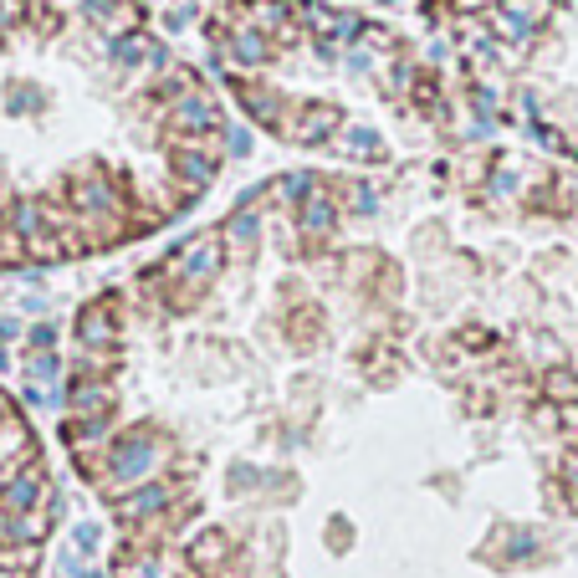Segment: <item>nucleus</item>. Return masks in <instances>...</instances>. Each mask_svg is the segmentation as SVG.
<instances>
[{"label": "nucleus", "instance_id": "2eb2a0df", "mask_svg": "<svg viewBox=\"0 0 578 578\" xmlns=\"http://www.w3.org/2000/svg\"><path fill=\"white\" fill-rule=\"evenodd\" d=\"M31 389H41V384H52L57 379V359H52V353H36V359H31Z\"/></svg>", "mask_w": 578, "mask_h": 578}, {"label": "nucleus", "instance_id": "4468645a", "mask_svg": "<svg viewBox=\"0 0 578 578\" xmlns=\"http://www.w3.org/2000/svg\"><path fill=\"white\" fill-rule=\"evenodd\" d=\"M226 241H231L236 251H241L246 241H256V220H251V215H236V220H231V231L220 236V246H226Z\"/></svg>", "mask_w": 578, "mask_h": 578}, {"label": "nucleus", "instance_id": "1a4fd4ad", "mask_svg": "<svg viewBox=\"0 0 578 578\" xmlns=\"http://www.w3.org/2000/svg\"><path fill=\"white\" fill-rule=\"evenodd\" d=\"M231 563V538L226 532H200L190 543V573H215Z\"/></svg>", "mask_w": 578, "mask_h": 578}, {"label": "nucleus", "instance_id": "a211bd4d", "mask_svg": "<svg viewBox=\"0 0 578 578\" xmlns=\"http://www.w3.org/2000/svg\"><path fill=\"white\" fill-rule=\"evenodd\" d=\"M461 6H466V11H481V6H492V11H497V0H461Z\"/></svg>", "mask_w": 578, "mask_h": 578}, {"label": "nucleus", "instance_id": "0eeeda50", "mask_svg": "<svg viewBox=\"0 0 578 578\" xmlns=\"http://www.w3.org/2000/svg\"><path fill=\"white\" fill-rule=\"evenodd\" d=\"M108 410H113V384H103L98 374L93 379H77L72 384V415L77 420H108Z\"/></svg>", "mask_w": 578, "mask_h": 578}, {"label": "nucleus", "instance_id": "423d86ee", "mask_svg": "<svg viewBox=\"0 0 578 578\" xmlns=\"http://www.w3.org/2000/svg\"><path fill=\"white\" fill-rule=\"evenodd\" d=\"M77 338H82V353H113V343H118L113 307H108V302L82 307V318H77Z\"/></svg>", "mask_w": 578, "mask_h": 578}, {"label": "nucleus", "instance_id": "6e6552de", "mask_svg": "<svg viewBox=\"0 0 578 578\" xmlns=\"http://www.w3.org/2000/svg\"><path fill=\"white\" fill-rule=\"evenodd\" d=\"M169 128H180V133H205L215 128V103L205 93H185L180 103L169 108Z\"/></svg>", "mask_w": 578, "mask_h": 578}, {"label": "nucleus", "instance_id": "9d476101", "mask_svg": "<svg viewBox=\"0 0 578 578\" xmlns=\"http://www.w3.org/2000/svg\"><path fill=\"white\" fill-rule=\"evenodd\" d=\"M297 220H302V231H307V236H328V231H333V220H338V210H333L328 195L313 190V195L302 200V215H297Z\"/></svg>", "mask_w": 578, "mask_h": 578}, {"label": "nucleus", "instance_id": "7ed1b4c3", "mask_svg": "<svg viewBox=\"0 0 578 578\" xmlns=\"http://www.w3.org/2000/svg\"><path fill=\"white\" fill-rule=\"evenodd\" d=\"M169 507H174V486L169 481H144V486H133L128 497H118V517L128 527H149V522L169 517Z\"/></svg>", "mask_w": 578, "mask_h": 578}, {"label": "nucleus", "instance_id": "f257e3e1", "mask_svg": "<svg viewBox=\"0 0 578 578\" xmlns=\"http://www.w3.org/2000/svg\"><path fill=\"white\" fill-rule=\"evenodd\" d=\"M164 461H169V440H164L159 430L139 425V430L118 435L113 446L103 451V471H98V481H103V492H108V497H118V492H133V486L154 481V471H159Z\"/></svg>", "mask_w": 578, "mask_h": 578}, {"label": "nucleus", "instance_id": "9b49d317", "mask_svg": "<svg viewBox=\"0 0 578 578\" xmlns=\"http://www.w3.org/2000/svg\"><path fill=\"white\" fill-rule=\"evenodd\" d=\"M174 174L185 180V190H205L210 185V174H215V164L205 159V154H190V149H174Z\"/></svg>", "mask_w": 578, "mask_h": 578}, {"label": "nucleus", "instance_id": "f03ea898", "mask_svg": "<svg viewBox=\"0 0 578 578\" xmlns=\"http://www.w3.org/2000/svg\"><path fill=\"white\" fill-rule=\"evenodd\" d=\"M164 272H169L174 287H185V292L210 287V277L220 272V236H195V241H185Z\"/></svg>", "mask_w": 578, "mask_h": 578}, {"label": "nucleus", "instance_id": "39448f33", "mask_svg": "<svg viewBox=\"0 0 578 578\" xmlns=\"http://www.w3.org/2000/svg\"><path fill=\"white\" fill-rule=\"evenodd\" d=\"M41 502H47V471H41L36 461L16 466V471H11V481H6V492H0V512L16 517V512L41 507Z\"/></svg>", "mask_w": 578, "mask_h": 578}, {"label": "nucleus", "instance_id": "6ab92c4d", "mask_svg": "<svg viewBox=\"0 0 578 578\" xmlns=\"http://www.w3.org/2000/svg\"><path fill=\"white\" fill-rule=\"evenodd\" d=\"M0 415H6V399H0Z\"/></svg>", "mask_w": 578, "mask_h": 578}, {"label": "nucleus", "instance_id": "dca6fc26", "mask_svg": "<svg viewBox=\"0 0 578 578\" xmlns=\"http://www.w3.org/2000/svg\"><path fill=\"white\" fill-rule=\"evenodd\" d=\"M548 394L568 405V399H578V379H573V374H563V369H553V374H548Z\"/></svg>", "mask_w": 578, "mask_h": 578}, {"label": "nucleus", "instance_id": "f8f14e48", "mask_svg": "<svg viewBox=\"0 0 578 578\" xmlns=\"http://www.w3.org/2000/svg\"><path fill=\"white\" fill-rule=\"evenodd\" d=\"M226 52H231L241 67H261L272 47H266V36H261V31H236V36L226 41Z\"/></svg>", "mask_w": 578, "mask_h": 578}, {"label": "nucleus", "instance_id": "ddd939ff", "mask_svg": "<svg viewBox=\"0 0 578 578\" xmlns=\"http://www.w3.org/2000/svg\"><path fill=\"white\" fill-rule=\"evenodd\" d=\"M492 26H497L502 36L522 41V36H532V26H538V16H532V11H522V6H502V11H492Z\"/></svg>", "mask_w": 578, "mask_h": 578}, {"label": "nucleus", "instance_id": "f3484780", "mask_svg": "<svg viewBox=\"0 0 578 578\" xmlns=\"http://www.w3.org/2000/svg\"><path fill=\"white\" fill-rule=\"evenodd\" d=\"M563 481H568V486H573V492H578V451H573V456L563 461Z\"/></svg>", "mask_w": 578, "mask_h": 578}, {"label": "nucleus", "instance_id": "20e7f679", "mask_svg": "<svg viewBox=\"0 0 578 578\" xmlns=\"http://www.w3.org/2000/svg\"><path fill=\"white\" fill-rule=\"evenodd\" d=\"M338 123H343L338 108L307 103V108H292L282 118V133H287V139H297V144H323V139H333V133H338Z\"/></svg>", "mask_w": 578, "mask_h": 578}]
</instances>
